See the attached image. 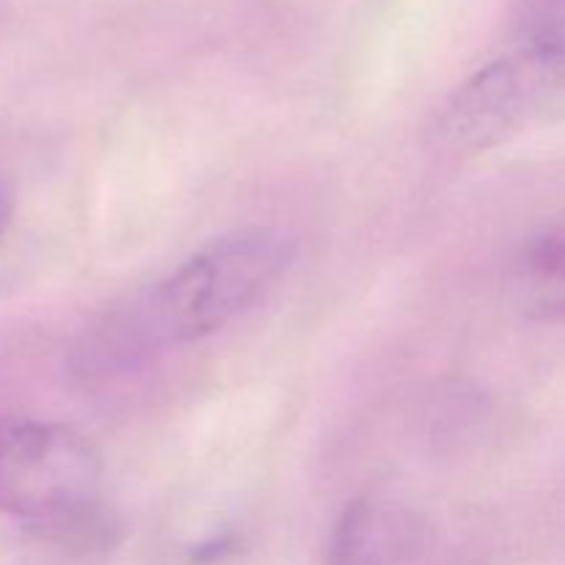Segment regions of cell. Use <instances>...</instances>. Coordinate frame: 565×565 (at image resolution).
I'll return each instance as SVG.
<instances>
[{
  "instance_id": "1",
  "label": "cell",
  "mask_w": 565,
  "mask_h": 565,
  "mask_svg": "<svg viewBox=\"0 0 565 565\" xmlns=\"http://www.w3.org/2000/svg\"><path fill=\"white\" fill-rule=\"evenodd\" d=\"M296 257L290 235L248 226L215 237L174 274L105 309L70 351L72 375L103 381L215 334L252 309Z\"/></svg>"
},
{
  "instance_id": "4",
  "label": "cell",
  "mask_w": 565,
  "mask_h": 565,
  "mask_svg": "<svg viewBox=\"0 0 565 565\" xmlns=\"http://www.w3.org/2000/svg\"><path fill=\"white\" fill-rule=\"evenodd\" d=\"M428 544V527L392 500H356L340 513L329 539V565H412Z\"/></svg>"
},
{
  "instance_id": "2",
  "label": "cell",
  "mask_w": 565,
  "mask_h": 565,
  "mask_svg": "<svg viewBox=\"0 0 565 565\" xmlns=\"http://www.w3.org/2000/svg\"><path fill=\"white\" fill-rule=\"evenodd\" d=\"M97 447L61 423L0 417V513L55 546L103 552L119 541L121 522L99 497Z\"/></svg>"
},
{
  "instance_id": "8",
  "label": "cell",
  "mask_w": 565,
  "mask_h": 565,
  "mask_svg": "<svg viewBox=\"0 0 565 565\" xmlns=\"http://www.w3.org/2000/svg\"><path fill=\"white\" fill-rule=\"evenodd\" d=\"M0 3H3V0H0Z\"/></svg>"
},
{
  "instance_id": "7",
  "label": "cell",
  "mask_w": 565,
  "mask_h": 565,
  "mask_svg": "<svg viewBox=\"0 0 565 565\" xmlns=\"http://www.w3.org/2000/svg\"><path fill=\"white\" fill-rule=\"evenodd\" d=\"M14 204H17L14 180L0 169V237H3V232L9 230L11 215H14Z\"/></svg>"
},
{
  "instance_id": "5",
  "label": "cell",
  "mask_w": 565,
  "mask_h": 565,
  "mask_svg": "<svg viewBox=\"0 0 565 565\" xmlns=\"http://www.w3.org/2000/svg\"><path fill=\"white\" fill-rule=\"evenodd\" d=\"M513 307L530 320H565V221L530 237L508 276Z\"/></svg>"
},
{
  "instance_id": "3",
  "label": "cell",
  "mask_w": 565,
  "mask_h": 565,
  "mask_svg": "<svg viewBox=\"0 0 565 565\" xmlns=\"http://www.w3.org/2000/svg\"><path fill=\"white\" fill-rule=\"evenodd\" d=\"M565 86V64L519 50L475 72L436 121L439 147L456 154L486 152L533 125Z\"/></svg>"
},
{
  "instance_id": "6",
  "label": "cell",
  "mask_w": 565,
  "mask_h": 565,
  "mask_svg": "<svg viewBox=\"0 0 565 565\" xmlns=\"http://www.w3.org/2000/svg\"><path fill=\"white\" fill-rule=\"evenodd\" d=\"M516 36L519 50L565 64V0H524Z\"/></svg>"
}]
</instances>
